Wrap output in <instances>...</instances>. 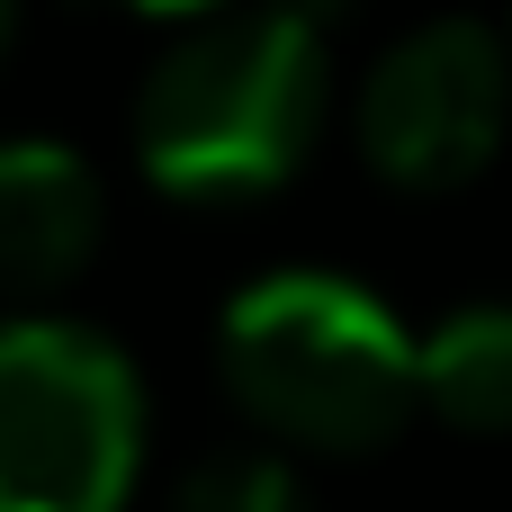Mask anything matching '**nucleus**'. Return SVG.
<instances>
[{
	"mask_svg": "<svg viewBox=\"0 0 512 512\" xmlns=\"http://www.w3.org/2000/svg\"><path fill=\"white\" fill-rule=\"evenodd\" d=\"M333 117V27L297 0H216L171 18L135 90V162L180 207L288 189Z\"/></svg>",
	"mask_w": 512,
	"mask_h": 512,
	"instance_id": "1",
	"label": "nucleus"
},
{
	"mask_svg": "<svg viewBox=\"0 0 512 512\" xmlns=\"http://www.w3.org/2000/svg\"><path fill=\"white\" fill-rule=\"evenodd\" d=\"M216 369L261 450L288 459H369L423 414L405 315L342 270L252 279L216 324Z\"/></svg>",
	"mask_w": 512,
	"mask_h": 512,
	"instance_id": "2",
	"label": "nucleus"
},
{
	"mask_svg": "<svg viewBox=\"0 0 512 512\" xmlns=\"http://www.w3.org/2000/svg\"><path fill=\"white\" fill-rule=\"evenodd\" d=\"M144 468V378L72 315L0 324V512H108Z\"/></svg>",
	"mask_w": 512,
	"mask_h": 512,
	"instance_id": "3",
	"label": "nucleus"
},
{
	"mask_svg": "<svg viewBox=\"0 0 512 512\" xmlns=\"http://www.w3.org/2000/svg\"><path fill=\"white\" fill-rule=\"evenodd\" d=\"M504 135H512V36H495L486 18L405 27L351 90V144L405 198L468 189L504 153Z\"/></svg>",
	"mask_w": 512,
	"mask_h": 512,
	"instance_id": "4",
	"label": "nucleus"
},
{
	"mask_svg": "<svg viewBox=\"0 0 512 512\" xmlns=\"http://www.w3.org/2000/svg\"><path fill=\"white\" fill-rule=\"evenodd\" d=\"M99 225H108V189L63 135L0 144V297L9 306L63 297L99 252Z\"/></svg>",
	"mask_w": 512,
	"mask_h": 512,
	"instance_id": "5",
	"label": "nucleus"
},
{
	"mask_svg": "<svg viewBox=\"0 0 512 512\" xmlns=\"http://www.w3.org/2000/svg\"><path fill=\"white\" fill-rule=\"evenodd\" d=\"M414 396L450 432H512V306H459L414 333Z\"/></svg>",
	"mask_w": 512,
	"mask_h": 512,
	"instance_id": "6",
	"label": "nucleus"
},
{
	"mask_svg": "<svg viewBox=\"0 0 512 512\" xmlns=\"http://www.w3.org/2000/svg\"><path fill=\"white\" fill-rule=\"evenodd\" d=\"M297 495V477L279 468V459H207L198 477H189V504H288Z\"/></svg>",
	"mask_w": 512,
	"mask_h": 512,
	"instance_id": "7",
	"label": "nucleus"
},
{
	"mask_svg": "<svg viewBox=\"0 0 512 512\" xmlns=\"http://www.w3.org/2000/svg\"><path fill=\"white\" fill-rule=\"evenodd\" d=\"M117 9H135V18H189V9H216V0H117Z\"/></svg>",
	"mask_w": 512,
	"mask_h": 512,
	"instance_id": "8",
	"label": "nucleus"
},
{
	"mask_svg": "<svg viewBox=\"0 0 512 512\" xmlns=\"http://www.w3.org/2000/svg\"><path fill=\"white\" fill-rule=\"evenodd\" d=\"M18 45V0H0V54Z\"/></svg>",
	"mask_w": 512,
	"mask_h": 512,
	"instance_id": "9",
	"label": "nucleus"
}]
</instances>
